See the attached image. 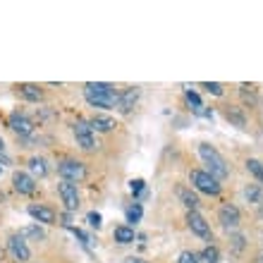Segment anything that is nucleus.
<instances>
[{"mask_svg":"<svg viewBox=\"0 0 263 263\" xmlns=\"http://www.w3.org/2000/svg\"><path fill=\"white\" fill-rule=\"evenodd\" d=\"M84 96L96 108H118V101H120L118 91L112 89L110 84H103V82H89L84 86Z\"/></svg>","mask_w":263,"mask_h":263,"instance_id":"1","label":"nucleus"},{"mask_svg":"<svg viewBox=\"0 0 263 263\" xmlns=\"http://www.w3.org/2000/svg\"><path fill=\"white\" fill-rule=\"evenodd\" d=\"M199 156L208 165V175H213L215 180H225V177H228V173H230L228 163H225V158H222L220 153L215 151L211 144H201L199 146Z\"/></svg>","mask_w":263,"mask_h":263,"instance_id":"2","label":"nucleus"},{"mask_svg":"<svg viewBox=\"0 0 263 263\" xmlns=\"http://www.w3.org/2000/svg\"><path fill=\"white\" fill-rule=\"evenodd\" d=\"M189 180H192V184H194L199 192H203V194H211V196L220 194V182L215 180L213 175H208L206 170H192V173H189Z\"/></svg>","mask_w":263,"mask_h":263,"instance_id":"3","label":"nucleus"},{"mask_svg":"<svg viewBox=\"0 0 263 263\" xmlns=\"http://www.w3.org/2000/svg\"><path fill=\"white\" fill-rule=\"evenodd\" d=\"M72 129H74L77 146H79L82 151H93V148H96V139H93V129H91L89 122H84V120H77Z\"/></svg>","mask_w":263,"mask_h":263,"instance_id":"4","label":"nucleus"},{"mask_svg":"<svg viewBox=\"0 0 263 263\" xmlns=\"http://www.w3.org/2000/svg\"><path fill=\"white\" fill-rule=\"evenodd\" d=\"M58 173H60V177L67 182H79L86 177V167H84V163H79V160H63V163H58Z\"/></svg>","mask_w":263,"mask_h":263,"instance_id":"5","label":"nucleus"},{"mask_svg":"<svg viewBox=\"0 0 263 263\" xmlns=\"http://www.w3.org/2000/svg\"><path fill=\"white\" fill-rule=\"evenodd\" d=\"M58 192H60V199H63L67 211H77V208H79V192H77V184L63 180L58 184Z\"/></svg>","mask_w":263,"mask_h":263,"instance_id":"6","label":"nucleus"},{"mask_svg":"<svg viewBox=\"0 0 263 263\" xmlns=\"http://www.w3.org/2000/svg\"><path fill=\"white\" fill-rule=\"evenodd\" d=\"M187 225L192 228V232L203 239H211V228H208V222L203 220V215L196 213V211H189L187 213Z\"/></svg>","mask_w":263,"mask_h":263,"instance_id":"7","label":"nucleus"},{"mask_svg":"<svg viewBox=\"0 0 263 263\" xmlns=\"http://www.w3.org/2000/svg\"><path fill=\"white\" fill-rule=\"evenodd\" d=\"M218 218H220V225L225 230H237L239 228V211H237L232 203H225V206L220 208Z\"/></svg>","mask_w":263,"mask_h":263,"instance_id":"8","label":"nucleus"},{"mask_svg":"<svg viewBox=\"0 0 263 263\" xmlns=\"http://www.w3.org/2000/svg\"><path fill=\"white\" fill-rule=\"evenodd\" d=\"M7 247H10V254H12L17 261H29V247L27 242H24V237L22 235H12L10 237V242H7Z\"/></svg>","mask_w":263,"mask_h":263,"instance_id":"9","label":"nucleus"},{"mask_svg":"<svg viewBox=\"0 0 263 263\" xmlns=\"http://www.w3.org/2000/svg\"><path fill=\"white\" fill-rule=\"evenodd\" d=\"M12 184L20 194H34L36 192V180L27 173H14L12 175Z\"/></svg>","mask_w":263,"mask_h":263,"instance_id":"10","label":"nucleus"},{"mask_svg":"<svg viewBox=\"0 0 263 263\" xmlns=\"http://www.w3.org/2000/svg\"><path fill=\"white\" fill-rule=\"evenodd\" d=\"M29 215L34 218L36 222H43V225H53L55 222V211L48 206H29Z\"/></svg>","mask_w":263,"mask_h":263,"instance_id":"11","label":"nucleus"},{"mask_svg":"<svg viewBox=\"0 0 263 263\" xmlns=\"http://www.w3.org/2000/svg\"><path fill=\"white\" fill-rule=\"evenodd\" d=\"M10 127H12L20 137H29V134L34 132V122L29 118H24V115H20V112H14L12 118H10Z\"/></svg>","mask_w":263,"mask_h":263,"instance_id":"12","label":"nucleus"},{"mask_svg":"<svg viewBox=\"0 0 263 263\" xmlns=\"http://www.w3.org/2000/svg\"><path fill=\"white\" fill-rule=\"evenodd\" d=\"M139 101V89L137 86H132V89H127L125 93H120V101H118V108L120 112H129L134 105H137Z\"/></svg>","mask_w":263,"mask_h":263,"instance_id":"13","label":"nucleus"},{"mask_svg":"<svg viewBox=\"0 0 263 263\" xmlns=\"http://www.w3.org/2000/svg\"><path fill=\"white\" fill-rule=\"evenodd\" d=\"M89 125H91V129H96V132H112L115 127H118V125H115V120H112L110 115H96Z\"/></svg>","mask_w":263,"mask_h":263,"instance_id":"14","label":"nucleus"},{"mask_svg":"<svg viewBox=\"0 0 263 263\" xmlns=\"http://www.w3.org/2000/svg\"><path fill=\"white\" fill-rule=\"evenodd\" d=\"M177 196H180V201L189 208V211H196V208H199V196H196L192 189L180 187V189H177Z\"/></svg>","mask_w":263,"mask_h":263,"instance_id":"15","label":"nucleus"},{"mask_svg":"<svg viewBox=\"0 0 263 263\" xmlns=\"http://www.w3.org/2000/svg\"><path fill=\"white\" fill-rule=\"evenodd\" d=\"M17 89H20V93L27 98V101H41L43 98V91L39 89L36 84H20Z\"/></svg>","mask_w":263,"mask_h":263,"instance_id":"16","label":"nucleus"},{"mask_svg":"<svg viewBox=\"0 0 263 263\" xmlns=\"http://www.w3.org/2000/svg\"><path fill=\"white\" fill-rule=\"evenodd\" d=\"M112 237H115V242H120V244H132L134 242V230H132L129 225H120V228H115Z\"/></svg>","mask_w":263,"mask_h":263,"instance_id":"17","label":"nucleus"},{"mask_svg":"<svg viewBox=\"0 0 263 263\" xmlns=\"http://www.w3.org/2000/svg\"><path fill=\"white\" fill-rule=\"evenodd\" d=\"M225 118H228L235 127H239V129L247 125V118H244V112L239 110V108H228V110H225Z\"/></svg>","mask_w":263,"mask_h":263,"instance_id":"18","label":"nucleus"},{"mask_svg":"<svg viewBox=\"0 0 263 263\" xmlns=\"http://www.w3.org/2000/svg\"><path fill=\"white\" fill-rule=\"evenodd\" d=\"M247 170H249V173L254 175L258 182H263V163H261V160L249 158V160H247Z\"/></svg>","mask_w":263,"mask_h":263,"instance_id":"19","label":"nucleus"},{"mask_svg":"<svg viewBox=\"0 0 263 263\" xmlns=\"http://www.w3.org/2000/svg\"><path fill=\"white\" fill-rule=\"evenodd\" d=\"M29 170L34 175H39V177H43V175L48 173V167H46V160L43 158H31L29 160Z\"/></svg>","mask_w":263,"mask_h":263,"instance_id":"20","label":"nucleus"},{"mask_svg":"<svg viewBox=\"0 0 263 263\" xmlns=\"http://www.w3.org/2000/svg\"><path fill=\"white\" fill-rule=\"evenodd\" d=\"M201 258H203L206 263H218L220 251H218V247H206V249H203V254H201Z\"/></svg>","mask_w":263,"mask_h":263,"instance_id":"21","label":"nucleus"},{"mask_svg":"<svg viewBox=\"0 0 263 263\" xmlns=\"http://www.w3.org/2000/svg\"><path fill=\"white\" fill-rule=\"evenodd\" d=\"M22 237H31V239H43V230L39 228V225H29V228H24L20 232Z\"/></svg>","mask_w":263,"mask_h":263,"instance_id":"22","label":"nucleus"},{"mask_svg":"<svg viewBox=\"0 0 263 263\" xmlns=\"http://www.w3.org/2000/svg\"><path fill=\"white\" fill-rule=\"evenodd\" d=\"M244 196H247L249 201H254V203H261V189H258L256 184H249L247 192H244Z\"/></svg>","mask_w":263,"mask_h":263,"instance_id":"23","label":"nucleus"},{"mask_svg":"<svg viewBox=\"0 0 263 263\" xmlns=\"http://www.w3.org/2000/svg\"><path fill=\"white\" fill-rule=\"evenodd\" d=\"M239 89H242L244 101H249L251 98V103H256V86H251V84H242Z\"/></svg>","mask_w":263,"mask_h":263,"instance_id":"24","label":"nucleus"},{"mask_svg":"<svg viewBox=\"0 0 263 263\" xmlns=\"http://www.w3.org/2000/svg\"><path fill=\"white\" fill-rule=\"evenodd\" d=\"M139 220H141V206L134 203V206L127 211V222H139Z\"/></svg>","mask_w":263,"mask_h":263,"instance_id":"25","label":"nucleus"},{"mask_svg":"<svg viewBox=\"0 0 263 263\" xmlns=\"http://www.w3.org/2000/svg\"><path fill=\"white\" fill-rule=\"evenodd\" d=\"M177 263H199V256H196L194 251H182Z\"/></svg>","mask_w":263,"mask_h":263,"instance_id":"26","label":"nucleus"},{"mask_svg":"<svg viewBox=\"0 0 263 263\" xmlns=\"http://www.w3.org/2000/svg\"><path fill=\"white\" fill-rule=\"evenodd\" d=\"M187 103L194 105V110H201V108H203V105H201L199 93H194V91H187Z\"/></svg>","mask_w":263,"mask_h":263,"instance_id":"27","label":"nucleus"},{"mask_svg":"<svg viewBox=\"0 0 263 263\" xmlns=\"http://www.w3.org/2000/svg\"><path fill=\"white\" fill-rule=\"evenodd\" d=\"M144 187H146L144 180H132V182H129V192H132L134 196L141 194V192H144Z\"/></svg>","mask_w":263,"mask_h":263,"instance_id":"28","label":"nucleus"},{"mask_svg":"<svg viewBox=\"0 0 263 263\" xmlns=\"http://www.w3.org/2000/svg\"><path fill=\"white\" fill-rule=\"evenodd\" d=\"M203 89H208L213 96H222V86L218 82H206V84H203Z\"/></svg>","mask_w":263,"mask_h":263,"instance_id":"29","label":"nucleus"},{"mask_svg":"<svg viewBox=\"0 0 263 263\" xmlns=\"http://www.w3.org/2000/svg\"><path fill=\"white\" fill-rule=\"evenodd\" d=\"M89 225H91V228H101V215H98L96 213V211H91V213H89Z\"/></svg>","mask_w":263,"mask_h":263,"instance_id":"30","label":"nucleus"},{"mask_svg":"<svg viewBox=\"0 0 263 263\" xmlns=\"http://www.w3.org/2000/svg\"><path fill=\"white\" fill-rule=\"evenodd\" d=\"M232 242H235V254H239V251L244 249V237L242 235H235V239H232Z\"/></svg>","mask_w":263,"mask_h":263,"instance_id":"31","label":"nucleus"},{"mask_svg":"<svg viewBox=\"0 0 263 263\" xmlns=\"http://www.w3.org/2000/svg\"><path fill=\"white\" fill-rule=\"evenodd\" d=\"M125 263H148V261H141V258H137V256H129Z\"/></svg>","mask_w":263,"mask_h":263,"instance_id":"32","label":"nucleus"},{"mask_svg":"<svg viewBox=\"0 0 263 263\" xmlns=\"http://www.w3.org/2000/svg\"><path fill=\"white\" fill-rule=\"evenodd\" d=\"M3 148H5V141H3V137H0V153H3Z\"/></svg>","mask_w":263,"mask_h":263,"instance_id":"33","label":"nucleus"},{"mask_svg":"<svg viewBox=\"0 0 263 263\" xmlns=\"http://www.w3.org/2000/svg\"><path fill=\"white\" fill-rule=\"evenodd\" d=\"M258 263H263V254H261V256H258Z\"/></svg>","mask_w":263,"mask_h":263,"instance_id":"34","label":"nucleus"},{"mask_svg":"<svg viewBox=\"0 0 263 263\" xmlns=\"http://www.w3.org/2000/svg\"><path fill=\"white\" fill-rule=\"evenodd\" d=\"M0 173H3V165H0Z\"/></svg>","mask_w":263,"mask_h":263,"instance_id":"35","label":"nucleus"}]
</instances>
